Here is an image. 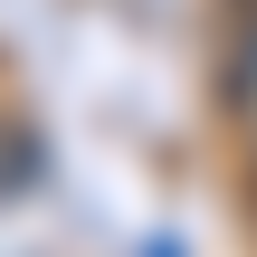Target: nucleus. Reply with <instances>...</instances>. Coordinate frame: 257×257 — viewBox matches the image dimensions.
Masks as SVG:
<instances>
[{"instance_id":"obj_1","label":"nucleus","mask_w":257,"mask_h":257,"mask_svg":"<svg viewBox=\"0 0 257 257\" xmlns=\"http://www.w3.org/2000/svg\"><path fill=\"white\" fill-rule=\"evenodd\" d=\"M229 114L257 143V0H229Z\"/></svg>"}]
</instances>
